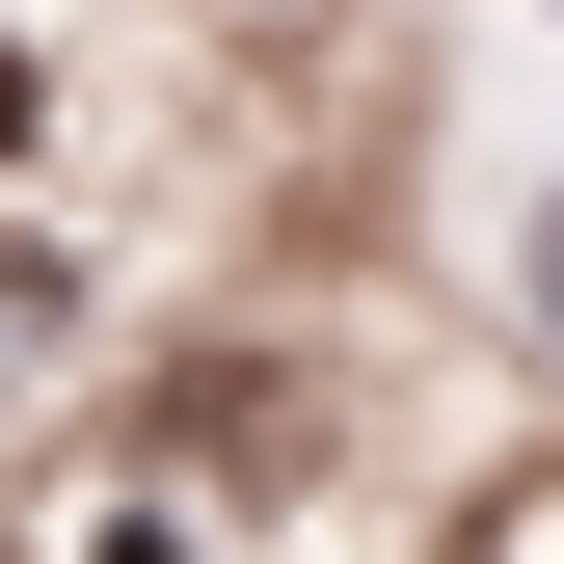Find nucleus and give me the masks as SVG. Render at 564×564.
I'll return each mask as SVG.
<instances>
[{
    "mask_svg": "<svg viewBox=\"0 0 564 564\" xmlns=\"http://www.w3.org/2000/svg\"><path fill=\"white\" fill-rule=\"evenodd\" d=\"M28 564H188V511H54Z\"/></svg>",
    "mask_w": 564,
    "mask_h": 564,
    "instance_id": "nucleus-1",
    "label": "nucleus"
},
{
    "mask_svg": "<svg viewBox=\"0 0 564 564\" xmlns=\"http://www.w3.org/2000/svg\"><path fill=\"white\" fill-rule=\"evenodd\" d=\"M28 134H54V82H28V28H0V188H28Z\"/></svg>",
    "mask_w": 564,
    "mask_h": 564,
    "instance_id": "nucleus-2",
    "label": "nucleus"
},
{
    "mask_svg": "<svg viewBox=\"0 0 564 564\" xmlns=\"http://www.w3.org/2000/svg\"><path fill=\"white\" fill-rule=\"evenodd\" d=\"M511 269H538V349H564V188H538V242H511Z\"/></svg>",
    "mask_w": 564,
    "mask_h": 564,
    "instance_id": "nucleus-3",
    "label": "nucleus"
}]
</instances>
